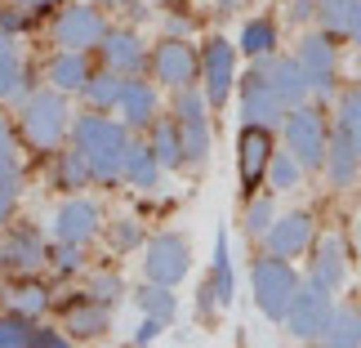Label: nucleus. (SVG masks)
I'll return each mask as SVG.
<instances>
[{
    "instance_id": "a211bd4d",
    "label": "nucleus",
    "mask_w": 361,
    "mask_h": 348,
    "mask_svg": "<svg viewBox=\"0 0 361 348\" xmlns=\"http://www.w3.org/2000/svg\"><path fill=\"white\" fill-rule=\"evenodd\" d=\"M255 63L263 67V76L272 80V90L281 94V103H286V107H299V103L312 94L308 72L299 67V59H276V54H268V59H255Z\"/></svg>"
},
{
    "instance_id": "72a5a7b5",
    "label": "nucleus",
    "mask_w": 361,
    "mask_h": 348,
    "mask_svg": "<svg viewBox=\"0 0 361 348\" xmlns=\"http://www.w3.org/2000/svg\"><path fill=\"white\" fill-rule=\"evenodd\" d=\"M335 130L348 138V143L357 148V157H361V90H348L339 99V121H335Z\"/></svg>"
},
{
    "instance_id": "7c9ffc66",
    "label": "nucleus",
    "mask_w": 361,
    "mask_h": 348,
    "mask_svg": "<svg viewBox=\"0 0 361 348\" xmlns=\"http://www.w3.org/2000/svg\"><path fill=\"white\" fill-rule=\"evenodd\" d=\"M13 94H23V63L9 32H0V99H13Z\"/></svg>"
},
{
    "instance_id": "f704fd0d",
    "label": "nucleus",
    "mask_w": 361,
    "mask_h": 348,
    "mask_svg": "<svg viewBox=\"0 0 361 348\" xmlns=\"http://www.w3.org/2000/svg\"><path fill=\"white\" fill-rule=\"evenodd\" d=\"M348 13H353V0H317V23L330 36H348Z\"/></svg>"
},
{
    "instance_id": "4468645a",
    "label": "nucleus",
    "mask_w": 361,
    "mask_h": 348,
    "mask_svg": "<svg viewBox=\"0 0 361 348\" xmlns=\"http://www.w3.org/2000/svg\"><path fill=\"white\" fill-rule=\"evenodd\" d=\"M103 228V215H99V205L85 201V197H72V201H63L59 205V215H54V236L67 246H85L94 241Z\"/></svg>"
},
{
    "instance_id": "09e8293b",
    "label": "nucleus",
    "mask_w": 361,
    "mask_h": 348,
    "mask_svg": "<svg viewBox=\"0 0 361 348\" xmlns=\"http://www.w3.org/2000/svg\"><path fill=\"white\" fill-rule=\"evenodd\" d=\"M214 5L224 9V13H237V9H241V0H214Z\"/></svg>"
},
{
    "instance_id": "9d476101",
    "label": "nucleus",
    "mask_w": 361,
    "mask_h": 348,
    "mask_svg": "<svg viewBox=\"0 0 361 348\" xmlns=\"http://www.w3.org/2000/svg\"><path fill=\"white\" fill-rule=\"evenodd\" d=\"M232 290H237V282H232V250H228V232H219V236H214L210 277H205L201 290H197V313H201V322H214V313L228 308V304H232Z\"/></svg>"
},
{
    "instance_id": "b1692460",
    "label": "nucleus",
    "mask_w": 361,
    "mask_h": 348,
    "mask_svg": "<svg viewBox=\"0 0 361 348\" xmlns=\"http://www.w3.org/2000/svg\"><path fill=\"white\" fill-rule=\"evenodd\" d=\"M147 148L157 152L161 170H183V134H178L174 116H157L147 125Z\"/></svg>"
},
{
    "instance_id": "a19ab883",
    "label": "nucleus",
    "mask_w": 361,
    "mask_h": 348,
    "mask_svg": "<svg viewBox=\"0 0 361 348\" xmlns=\"http://www.w3.org/2000/svg\"><path fill=\"white\" fill-rule=\"evenodd\" d=\"M49 263H54L59 272H76V268H80V246H67V241H59V246L49 250Z\"/></svg>"
},
{
    "instance_id": "c9c22d12",
    "label": "nucleus",
    "mask_w": 361,
    "mask_h": 348,
    "mask_svg": "<svg viewBox=\"0 0 361 348\" xmlns=\"http://www.w3.org/2000/svg\"><path fill=\"white\" fill-rule=\"evenodd\" d=\"M272 219H276L272 197H250V205H245V232L250 236H263L272 228Z\"/></svg>"
},
{
    "instance_id": "f03ea898",
    "label": "nucleus",
    "mask_w": 361,
    "mask_h": 348,
    "mask_svg": "<svg viewBox=\"0 0 361 348\" xmlns=\"http://www.w3.org/2000/svg\"><path fill=\"white\" fill-rule=\"evenodd\" d=\"M18 125L27 134V143L40 148V152H54L63 148V138L72 134V107H67V94L59 90H40V94H27Z\"/></svg>"
},
{
    "instance_id": "1a4fd4ad",
    "label": "nucleus",
    "mask_w": 361,
    "mask_h": 348,
    "mask_svg": "<svg viewBox=\"0 0 361 348\" xmlns=\"http://www.w3.org/2000/svg\"><path fill=\"white\" fill-rule=\"evenodd\" d=\"M152 72H157L161 85L170 90H183V85H197L201 76V54L188 45L183 36H165L157 49H152Z\"/></svg>"
},
{
    "instance_id": "393cba45",
    "label": "nucleus",
    "mask_w": 361,
    "mask_h": 348,
    "mask_svg": "<svg viewBox=\"0 0 361 348\" xmlns=\"http://www.w3.org/2000/svg\"><path fill=\"white\" fill-rule=\"evenodd\" d=\"M326 179H330V188H348L353 179L361 174V157H357V148L343 138L339 130L330 134V148H326Z\"/></svg>"
},
{
    "instance_id": "2f4dec72",
    "label": "nucleus",
    "mask_w": 361,
    "mask_h": 348,
    "mask_svg": "<svg viewBox=\"0 0 361 348\" xmlns=\"http://www.w3.org/2000/svg\"><path fill=\"white\" fill-rule=\"evenodd\" d=\"M9 304H13V313H18V317L36 322V317L49 308V290H45V286H36V282H23V286H13V290H9Z\"/></svg>"
},
{
    "instance_id": "6ab92c4d",
    "label": "nucleus",
    "mask_w": 361,
    "mask_h": 348,
    "mask_svg": "<svg viewBox=\"0 0 361 348\" xmlns=\"http://www.w3.org/2000/svg\"><path fill=\"white\" fill-rule=\"evenodd\" d=\"M99 54H103V63L112 67V72H121V76H138L143 63H147V49H143V40H138L134 32H107L99 40Z\"/></svg>"
},
{
    "instance_id": "79ce46f5",
    "label": "nucleus",
    "mask_w": 361,
    "mask_h": 348,
    "mask_svg": "<svg viewBox=\"0 0 361 348\" xmlns=\"http://www.w3.org/2000/svg\"><path fill=\"white\" fill-rule=\"evenodd\" d=\"M18 210V179H0V228L13 219Z\"/></svg>"
},
{
    "instance_id": "c85d7f7f",
    "label": "nucleus",
    "mask_w": 361,
    "mask_h": 348,
    "mask_svg": "<svg viewBox=\"0 0 361 348\" xmlns=\"http://www.w3.org/2000/svg\"><path fill=\"white\" fill-rule=\"evenodd\" d=\"M54 179H59V188H67V192H76V188L94 184L90 161H85V152H80L76 143L67 148V152H59V161H54Z\"/></svg>"
},
{
    "instance_id": "7ed1b4c3",
    "label": "nucleus",
    "mask_w": 361,
    "mask_h": 348,
    "mask_svg": "<svg viewBox=\"0 0 361 348\" xmlns=\"http://www.w3.org/2000/svg\"><path fill=\"white\" fill-rule=\"evenodd\" d=\"M250 286H255L259 313L272 317V322H286L290 299H295V290H299V277H295V268H290V259L259 255L255 263H250Z\"/></svg>"
},
{
    "instance_id": "58836bf2",
    "label": "nucleus",
    "mask_w": 361,
    "mask_h": 348,
    "mask_svg": "<svg viewBox=\"0 0 361 348\" xmlns=\"http://www.w3.org/2000/svg\"><path fill=\"white\" fill-rule=\"evenodd\" d=\"M27 330H32V322L27 317H0V348H23L27 344Z\"/></svg>"
},
{
    "instance_id": "0eeeda50",
    "label": "nucleus",
    "mask_w": 361,
    "mask_h": 348,
    "mask_svg": "<svg viewBox=\"0 0 361 348\" xmlns=\"http://www.w3.org/2000/svg\"><path fill=\"white\" fill-rule=\"evenodd\" d=\"M330 308H335V299H330L326 286H317L312 277H308V282H299L295 299H290V313H286L290 335H295V340H317V335H322V326H326V317H330Z\"/></svg>"
},
{
    "instance_id": "49530a36",
    "label": "nucleus",
    "mask_w": 361,
    "mask_h": 348,
    "mask_svg": "<svg viewBox=\"0 0 361 348\" xmlns=\"http://www.w3.org/2000/svg\"><path fill=\"white\" fill-rule=\"evenodd\" d=\"M0 152H18V143H13V125L0 116Z\"/></svg>"
},
{
    "instance_id": "3c124183",
    "label": "nucleus",
    "mask_w": 361,
    "mask_h": 348,
    "mask_svg": "<svg viewBox=\"0 0 361 348\" xmlns=\"http://www.w3.org/2000/svg\"><path fill=\"white\" fill-rule=\"evenodd\" d=\"M357 250H361V224H357Z\"/></svg>"
},
{
    "instance_id": "39448f33",
    "label": "nucleus",
    "mask_w": 361,
    "mask_h": 348,
    "mask_svg": "<svg viewBox=\"0 0 361 348\" xmlns=\"http://www.w3.org/2000/svg\"><path fill=\"white\" fill-rule=\"evenodd\" d=\"M188 268H192V246H188V236L161 232V236H152V241H147V259H143L147 282H157V286H178V282L188 277Z\"/></svg>"
},
{
    "instance_id": "473e14b6",
    "label": "nucleus",
    "mask_w": 361,
    "mask_h": 348,
    "mask_svg": "<svg viewBox=\"0 0 361 348\" xmlns=\"http://www.w3.org/2000/svg\"><path fill=\"white\" fill-rule=\"evenodd\" d=\"M299 179H303V165L295 161V152H272V161H268V184L272 192H290V188H299Z\"/></svg>"
},
{
    "instance_id": "f8f14e48",
    "label": "nucleus",
    "mask_w": 361,
    "mask_h": 348,
    "mask_svg": "<svg viewBox=\"0 0 361 348\" xmlns=\"http://www.w3.org/2000/svg\"><path fill=\"white\" fill-rule=\"evenodd\" d=\"M107 36L103 9L94 5H67L59 18H54V45L59 49H94Z\"/></svg>"
},
{
    "instance_id": "f3484780",
    "label": "nucleus",
    "mask_w": 361,
    "mask_h": 348,
    "mask_svg": "<svg viewBox=\"0 0 361 348\" xmlns=\"http://www.w3.org/2000/svg\"><path fill=\"white\" fill-rule=\"evenodd\" d=\"M312 282L326 286L330 295L348 282V246H343L339 232H326L322 241H317V250H312Z\"/></svg>"
},
{
    "instance_id": "2eb2a0df",
    "label": "nucleus",
    "mask_w": 361,
    "mask_h": 348,
    "mask_svg": "<svg viewBox=\"0 0 361 348\" xmlns=\"http://www.w3.org/2000/svg\"><path fill=\"white\" fill-rule=\"evenodd\" d=\"M49 263V246L36 228H13L5 241H0V268L9 272H36Z\"/></svg>"
},
{
    "instance_id": "c756f323",
    "label": "nucleus",
    "mask_w": 361,
    "mask_h": 348,
    "mask_svg": "<svg viewBox=\"0 0 361 348\" xmlns=\"http://www.w3.org/2000/svg\"><path fill=\"white\" fill-rule=\"evenodd\" d=\"M241 54H250V59H268V54H276V23L272 18H250L241 27Z\"/></svg>"
},
{
    "instance_id": "9b49d317",
    "label": "nucleus",
    "mask_w": 361,
    "mask_h": 348,
    "mask_svg": "<svg viewBox=\"0 0 361 348\" xmlns=\"http://www.w3.org/2000/svg\"><path fill=\"white\" fill-rule=\"evenodd\" d=\"M299 67L308 72L312 94H335V72H339V49L330 32H308L299 40Z\"/></svg>"
},
{
    "instance_id": "de8ad7c7",
    "label": "nucleus",
    "mask_w": 361,
    "mask_h": 348,
    "mask_svg": "<svg viewBox=\"0 0 361 348\" xmlns=\"http://www.w3.org/2000/svg\"><path fill=\"white\" fill-rule=\"evenodd\" d=\"M348 36L361 45V0H353V13H348Z\"/></svg>"
},
{
    "instance_id": "bb28decb",
    "label": "nucleus",
    "mask_w": 361,
    "mask_h": 348,
    "mask_svg": "<svg viewBox=\"0 0 361 348\" xmlns=\"http://www.w3.org/2000/svg\"><path fill=\"white\" fill-rule=\"evenodd\" d=\"M121 90H125V76L121 72H112V67H103V72H94L90 80H85V103L94 107V112H107V107H116L121 103Z\"/></svg>"
},
{
    "instance_id": "8fccbe9b",
    "label": "nucleus",
    "mask_w": 361,
    "mask_h": 348,
    "mask_svg": "<svg viewBox=\"0 0 361 348\" xmlns=\"http://www.w3.org/2000/svg\"><path fill=\"white\" fill-rule=\"evenodd\" d=\"M99 5H125V0H99Z\"/></svg>"
},
{
    "instance_id": "a878e982",
    "label": "nucleus",
    "mask_w": 361,
    "mask_h": 348,
    "mask_svg": "<svg viewBox=\"0 0 361 348\" xmlns=\"http://www.w3.org/2000/svg\"><path fill=\"white\" fill-rule=\"evenodd\" d=\"M161 161H157V152H152L147 143H130L125 148V170H121V179L125 184H134V188H143V192H152L161 184Z\"/></svg>"
},
{
    "instance_id": "ea45409f",
    "label": "nucleus",
    "mask_w": 361,
    "mask_h": 348,
    "mask_svg": "<svg viewBox=\"0 0 361 348\" xmlns=\"http://www.w3.org/2000/svg\"><path fill=\"white\" fill-rule=\"evenodd\" d=\"M23 348H72V335L49 330V326H32V330H27V344H23Z\"/></svg>"
},
{
    "instance_id": "6e6552de",
    "label": "nucleus",
    "mask_w": 361,
    "mask_h": 348,
    "mask_svg": "<svg viewBox=\"0 0 361 348\" xmlns=\"http://www.w3.org/2000/svg\"><path fill=\"white\" fill-rule=\"evenodd\" d=\"M286 112H290V107L281 103V94L272 90V80L263 76V67L255 63L241 76V121L245 125H268V130H272V125L286 121Z\"/></svg>"
},
{
    "instance_id": "5701e85b",
    "label": "nucleus",
    "mask_w": 361,
    "mask_h": 348,
    "mask_svg": "<svg viewBox=\"0 0 361 348\" xmlns=\"http://www.w3.org/2000/svg\"><path fill=\"white\" fill-rule=\"evenodd\" d=\"M322 348H361V308L357 304H339L330 308L326 326H322Z\"/></svg>"
},
{
    "instance_id": "20e7f679",
    "label": "nucleus",
    "mask_w": 361,
    "mask_h": 348,
    "mask_svg": "<svg viewBox=\"0 0 361 348\" xmlns=\"http://www.w3.org/2000/svg\"><path fill=\"white\" fill-rule=\"evenodd\" d=\"M281 134H286V148L295 152V161L303 170H322L326 165V148H330V125L317 107L299 103L290 107L286 121H281Z\"/></svg>"
},
{
    "instance_id": "a18cd8bd",
    "label": "nucleus",
    "mask_w": 361,
    "mask_h": 348,
    "mask_svg": "<svg viewBox=\"0 0 361 348\" xmlns=\"http://www.w3.org/2000/svg\"><path fill=\"white\" fill-rule=\"evenodd\" d=\"M18 152H0V179H18Z\"/></svg>"
},
{
    "instance_id": "c03bdc74",
    "label": "nucleus",
    "mask_w": 361,
    "mask_h": 348,
    "mask_svg": "<svg viewBox=\"0 0 361 348\" xmlns=\"http://www.w3.org/2000/svg\"><path fill=\"white\" fill-rule=\"evenodd\" d=\"M317 18V0H290V23H308Z\"/></svg>"
},
{
    "instance_id": "ddd939ff",
    "label": "nucleus",
    "mask_w": 361,
    "mask_h": 348,
    "mask_svg": "<svg viewBox=\"0 0 361 348\" xmlns=\"http://www.w3.org/2000/svg\"><path fill=\"white\" fill-rule=\"evenodd\" d=\"M272 130L268 125H241L237 134V174H241V188L255 192L263 179H268V161H272Z\"/></svg>"
},
{
    "instance_id": "37998d69",
    "label": "nucleus",
    "mask_w": 361,
    "mask_h": 348,
    "mask_svg": "<svg viewBox=\"0 0 361 348\" xmlns=\"http://www.w3.org/2000/svg\"><path fill=\"white\" fill-rule=\"evenodd\" d=\"M165 330V322H157V317H143V326H138V335H134V348H147L152 340H157Z\"/></svg>"
},
{
    "instance_id": "f257e3e1",
    "label": "nucleus",
    "mask_w": 361,
    "mask_h": 348,
    "mask_svg": "<svg viewBox=\"0 0 361 348\" xmlns=\"http://www.w3.org/2000/svg\"><path fill=\"white\" fill-rule=\"evenodd\" d=\"M72 143L85 152L90 161V174L99 179V184H116L121 170H125V148H130V130H125V121H112L103 112H90L72 121Z\"/></svg>"
},
{
    "instance_id": "423d86ee",
    "label": "nucleus",
    "mask_w": 361,
    "mask_h": 348,
    "mask_svg": "<svg viewBox=\"0 0 361 348\" xmlns=\"http://www.w3.org/2000/svg\"><path fill=\"white\" fill-rule=\"evenodd\" d=\"M201 76H205V103L224 107L232 85H237V45L224 36H210L201 49Z\"/></svg>"
},
{
    "instance_id": "dca6fc26",
    "label": "nucleus",
    "mask_w": 361,
    "mask_h": 348,
    "mask_svg": "<svg viewBox=\"0 0 361 348\" xmlns=\"http://www.w3.org/2000/svg\"><path fill=\"white\" fill-rule=\"evenodd\" d=\"M263 246H268V255H281V259L303 255V250L312 246V215L295 210V215L272 219V228L263 232Z\"/></svg>"
},
{
    "instance_id": "e433bc0d",
    "label": "nucleus",
    "mask_w": 361,
    "mask_h": 348,
    "mask_svg": "<svg viewBox=\"0 0 361 348\" xmlns=\"http://www.w3.org/2000/svg\"><path fill=\"white\" fill-rule=\"evenodd\" d=\"M90 295L99 299V304H116L125 295V282H121L116 272H94L90 277Z\"/></svg>"
},
{
    "instance_id": "412c9836",
    "label": "nucleus",
    "mask_w": 361,
    "mask_h": 348,
    "mask_svg": "<svg viewBox=\"0 0 361 348\" xmlns=\"http://www.w3.org/2000/svg\"><path fill=\"white\" fill-rule=\"evenodd\" d=\"M90 76H94V72H90L85 49H59V54L49 59V67H45L49 90H59V94H80Z\"/></svg>"
},
{
    "instance_id": "cd10ccee",
    "label": "nucleus",
    "mask_w": 361,
    "mask_h": 348,
    "mask_svg": "<svg viewBox=\"0 0 361 348\" xmlns=\"http://www.w3.org/2000/svg\"><path fill=\"white\" fill-rule=\"evenodd\" d=\"M134 304L143 308V317H157V322H165V326H170L174 313H178L174 286H157V282H147L143 290H134Z\"/></svg>"
},
{
    "instance_id": "aec40b11",
    "label": "nucleus",
    "mask_w": 361,
    "mask_h": 348,
    "mask_svg": "<svg viewBox=\"0 0 361 348\" xmlns=\"http://www.w3.org/2000/svg\"><path fill=\"white\" fill-rule=\"evenodd\" d=\"M116 112L125 121V130H147V125L157 121V90H152L147 80H138V76H125Z\"/></svg>"
},
{
    "instance_id": "4be33fe9",
    "label": "nucleus",
    "mask_w": 361,
    "mask_h": 348,
    "mask_svg": "<svg viewBox=\"0 0 361 348\" xmlns=\"http://www.w3.org/2000/svg\"><path fill=\"white\" fill-rule=\"evenodd\" d=\"M107 326H112V304H99L94 295L76 299L72 308H67V317H63V330L72 340H94V335H103Z\"/></svg>"
},
{
    "instance_id": "4c0bfd02",
    "label": "nucleus",
    "mask_w": 361,
    "mask_h": 348,
    "mask_svg": "<svg viewBox=\"0 0 361 348\" xmlns=\"http://www.w3.org/2000/svg\"><path fill=\"white\" fill-rule=\"evenodd\" d=\"M107 241H112V250H134L143 241V228H138L134 219H116V224L107 228Z\"/></svg>"
}]
</instances>
